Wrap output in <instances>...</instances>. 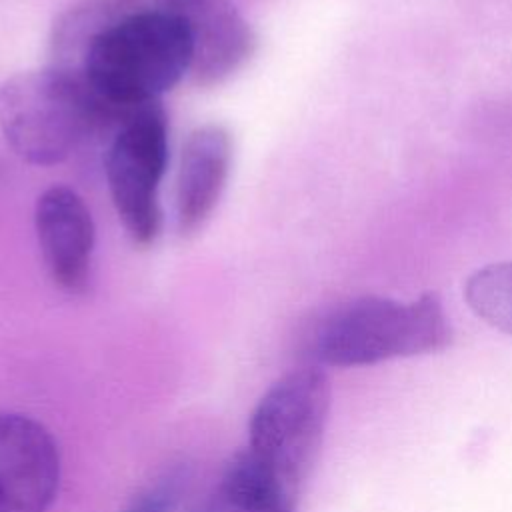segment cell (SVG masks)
<instances>
[{"label":"cell","instance_id":"obj_1","mask_svg":"<svg viewBox=\"0 0 512 512\" xmlns=\"http://www.w3.org/2000/svg\"><path fill=\"white\" fill-rule=\"evenodd\" d=\"M190 62L186 26L148 2L98 36L86 56L82 84L102 110V128H114L134 108L160 102L190 74Z\"/></svg>","mask_w":512,"mask_h":512},{"label":"cell","instance_id":"obj_2","mask_svg":"<svg viewBox=\"0 0 512 512\" xmlns=\"http://www.w3.org/2000/svg\"><path fill=\"white\" fill-rule=\"evenodd\" d=\"M450 342L452 326L436 294L410 302L358 296L336 304L314 322L308 354L320 366L352 368L434 354Z\"/></svg>","mask_w":512,"mask_h":512},{"label":"cell","instance_id":"obj_3","mask_svg":"<svg viewBox=\"0 0 512 512\" xmlns=\"http://www.w3.org/2000/svg\"><path fill=\"white\" fill-rule=\"evenodd\" d=\"M330 414V380L318 366L288 372L260 398L246 454L292 502L310 476Z\"/></svg>","mask_w":512,"mask_h":512},{"label":"cell","instance_id":"obj_4","mask_svg":"<svg viewBox=\"0 0 512 512\" xmlns=\"http://www.w3.org/2000/svg\"><path fill=\"white\" fill-rule=\"evenodd\" d=\"M104 126L90 90L52 68L18 72L0 84V132L24 162H64Z\"/></svg>","mask_w":512,"mask_h":512},{"label":"cell","instance_id":"obj_5","mask_svg":"<svg viewBox=\"0 0 512 512\" xmlns=\"http://www.w3.org/2000/svg\"><path fill=\"white\" fill-rule=\"evenodd\" d=\"M168 162V118L160 102L128 112L116 126L104 158L114 210L138 246H150L162 228L158 202Z\"/></svg>","mask_w":512,"mask_h":512},{"label":"cell","instance_id":"obj_6","mask_svg":"<svg viewBox=\"0 0 512 512\" xmlns=\"http://www.w3.org/2000/svg\"><path fill=\"white\" fill-rule=\"evenodd\" d=\"M174 14L188 30L192 44L190 78L212 88L230 80L254 56L258 36L232 0H152Z\"/></svg>","mask_w":512,"mask_h":512},{"label":"cell","instance_id":"obj_7","mask_svg":"<svg viewBox=\"0 0 512 512\" xmlns=\"http://www.w3.org/2000/svg\"><path fill=\"white\" fill-rule=\"evenodd\" d=\"M60 484L54 436L30 416L0 412V512H46Z\"/></svg>","mask_w":512,"mask_h":512},{"label":"cell","instance_id":"obj_8","mask_svg":"<svg viewBox=\"0 0 512 512\" xmlns=\"http://www.w3.org/2000/svg\"><path fill=\"white\" fill-rule=\"evenodd\" d=\"M38 246L50 280L66 294H82L90 282L94 222L80 194L68 186H50L34 208Z\"/></svg>","mask_w":512,"mask_h":512},{"label":"cell","instance_id":"obj_9","mask_svg":"<svg viewBox=\"0 0 512 512\" xmlns=\"http://www.w3.org/2000/svg\"><path fill=\"white\" fill-rule=\"evenodd\" d=\"M232 164L230 132L216 122L198 126L182 146L176 176V230L188 238L202 230L214 212Z\"/></svg>","mask_w":512,"mask_h":512},{"label":"cell","instance_id":"obj_10","mask_svg":"<svg viewBox=\"0 0 512 512\" xmlns=\"http://www.w3.org/2000/svg\"><path fill=\"white\" fill-rule=\"evenodd\" d=\"M146 0H80L60 12L48 36V68L82 82V68L98 36Z\"/></svg>","mask_w":512,"mask_h":512},{"label":"cell","instance_id":"obj_11","mask_svg":"<svg viewBox=\"0 0 512 512\" xmlns=\"http://www.w3.org/2000/svg\"><path fill=\"white\" fill-rule=\"evenodd\" d=\"M296 502L284 496L242 450L224 468L218 484L194 512H294Z\"/></svg>","mask_w":512,"mask_h":512},{"label":"cell","instance_id":"obj_12","mask_svg":"<svg viewBox=\"0 0 512 512\" xmlns=\"http://www.w3.org/2000/svg\"><path fill=\"white\" fill-rule=\"evenodd\" d=\"M464 298L478 318L512 336V260L474 270L466 278Z\"/></svg>","mask_w":512,"mask_h":512},{"label":"cell","instance_id":"obj_13","mask_svg":"<svg viewBox=\"0 0 512 512\" xmlns=\"http://www.w3.org/2000/svg\"><path fill=\"white\" fill-rule=\"evenodd\" d=\"M182 472H170L158 482L140 490L122 512H174L182 494Z\"/></svg>","mask_w":512,"mask_h":512}]
</instances>
